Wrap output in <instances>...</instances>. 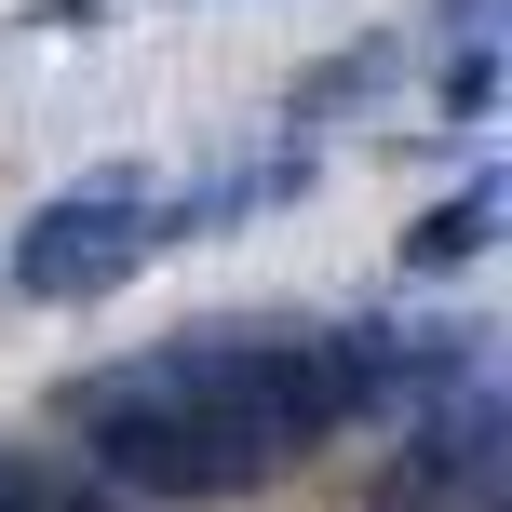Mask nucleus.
Listing matches in <instances>:
<instances>
[{
  "label": "nucleus",
  "instance_id": "obj_5",
  "mask_svg": "<svg viewBox=\"0 0 512 512\" xmlns=\"http://www.w3.org/2000/svg\"><path fill=\"white\" fill-rule=\"evenodd\" d=\"M0 512H54V486H41V459H27V445H0Z\"/></svg>",
  "mask_w": 512,
  "mask_h": 512
},
{
  "label": "nucleus",
  "instance_id": "obj_2",
  "mask_svg": "<svg viewBox=\"0 0 512 512\" xmlns=\"http://www.w3.org/2000/svg\"><path fill=\"white\" fill-rule=\"evenodd\" d=\"M486 243H499V176H472L459 203H432V216L405 230V270H418V283H445V270H472Z\"/></svg>",
  "mask_w": 512,
  "mask_h": 512
},
{
  "label": "nucleus",
  "instance_id": "obj_6",
  "mask_svg": "<svg viewBox=\"0 0 512 512\" xmlns=\"http://www.w3.org/2000/svg\"><path fill=\"white\" fill-rule=\"evenodd\" d=\"M445 14H459V27H472V41H499V0H445Z\"/></svg>",
  "mask_w": 512,
  "mask_h": 512
},
{
  "label": "nucleus",
  "instance_id": "obj_7",
  "mask_svg": "<svg viewBox=\"0 0 512 512\" xmlns=\"http://www.w3.org/2000/svg\"><path fill=\"white\" fill-rule=\"evenodd\" d=\"M81 512H122V499H81Z\"/></svg>",
  "mask_w": 512,
  "mask_h": 512
},
{
  "label": "nucleus",
  "instance_id": "obj_1",
  "mask_svg": "<svg viewBox=\"0 0 512 512\" xmlns=\"http://www.w3.org/2000/svg\"><path fill=\"white\" fill-rule=\"evenodd\" d=\"M162 243H176V203H162L149 176H81V189H54V203L14 230L0 283L41 297V310H81V297H108V283H135Z\"/></svg>",
  "mask_w": 512,
  "mask_h": 512
},
{
  "label": "nucleus",
  "instance_id": "obj_3",
  "mask_svg": "<svg viewBox=\"0 0 512 512\" xmlns=\"http://www.w3.org/2000/svg\"><path fill=\"white\" fill-rule=\"evenodd\" d=\"M391 81V41H351V54H324V68L297 81V122H337V108H364Z\"/></svg>",
  "mask_w": 512,
  "mask_h": 512
},
{
  "label": "nucleus",
  "instance_id": "obj_4",
  "mask_svg": "<svg viewBox=\"0 0 512 512\" xmlns=\"http://www.w3.org/2000/svg\"><path fill=\"white\" fill-rule=\"evenodd\" d=\"M445 108H459V122H486V108H499V41H472L459 68H445Z\"/></svg>",
  "mask_w": 512,
  "mask_h": 512
}]
</instances>
